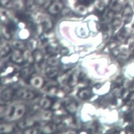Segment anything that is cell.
Here are the masks:
<instances>
[{"mask_svg":"<svg viewBox=\"0 0 134 134\" xmlns=\"http://www.w3.org/2000/svg\"><path fill=\"white\" fill-rule=\"evenodd\" d=\"M35 62L37 63H41L44 60V55L39 49H35L32 52Z\"/></svg>","mask_w":134,"mask_h":134,"instance_id":"obj_16","label":"cell"},{"mask_svg":"<svg viewBox=\"0 0 134 134\" xmlns=\"http://www.w3.org/2000/svg\"><path fill=\"white\" fill-rule=\"evenodd\" d=\"M93 0H78V3L83 6H88L90 5Z\"/></svg>","mask_w":134,"mask_h":134,"instance_id":"obj_30","label":"cell"},{"mask_svg":"<svg viewBox=\"0 0 134 134\" xmlns=\"http://www.w3.org/2000/svg\"><path fill=\"white\" fill-rule=\"evenodd\" d=\"M24 57L25 61L30 64H32L35 62L34 58L32 52H30L29 50L26 49L24 52Z\"/></svg>","mask_w":134,"mask_h":134,"instance_id":"obj_18","label":"cell"},{"mask_svg":"<svg viewBox=\"0 0 134 134\" xmlns=\"http://www.w3.org/2000/svg\"><path fill=\"white\" fill-rule=\"evenodd\" d=\"M2 33L4 38L6 40H9L12 38V33L9 30L6 26H4L2 29Z\"/></svg>","mask_w":134,"mask_h":134,"instance_id":"obj_22","label":"cell"},{"mask_svg":"<svg viewBox=\"0 0 134 134\" xmlns=\"http://www.w3.org/2000/svg\"><path fill=\"white\" fill-rule=\"evenodd\" d=\"M45 72L46 75L48 78L53 79L55 78L58 75V74L59 72V69L58 66L48 65V66L46 68Z\"/></svg>","mask_w":134,"mask_h":134,"instance_id":"obj_9","label":"cell"},{"mask_svg":"<svg viewBox=\"0 0 134 134\" xmlns=\"http://www.w3.org/2000/svg\"><path fill=\"white\" fill-rule=\"evenodd\" d=\"M30 84L36 88H41L44 86L45 83L43 79L40 76H34L29 79Z\"/></svg>","mask_w":134,"mask_h":134,"instance_id":"obj_8","label":"cell"},{"mask_svg":"<svg viewBox=\"0 0 134 134\" xmlns=\"http://www.w3.org/2000/svg\"><path fill=\"white\" fill-rule=\"evenodd\" d=\"M42 27L43 30L47 32L51 30L53 27V23L49 18H45L42 21Z\"/></svg>","mask_w":134,"mask_h":134,"instance_id":"obj_12","label":"cell"},{"mask_svg":"<svg viewBox=\"0 0 134 134\" xmlns=\"http://www.w3.org/2000/svg\"><path fill=\"white\" fill-rule=\"evenodd\" d=\"M25 106L21 104H15L9 107L5 111V117L9 121L21 119L25 113Z\"/></svg>","mask_w":134,"mask_h":134,"instance_id":"obj_1","label":"cell"},{"mask_svg":"<svg viewBox=\"0 0 134 134\" xmlns=\"http://www.w3.org/2000/svg\"><path fill=\"white\" fill-rule=\"evenodd\" d=\"M15 96L21 99L29 100L35 98L36 95L34 92L31 90L21 88L16 91Z\"/></svg>","mask_w":134,"mask_h":134,"instance_id":"obj_2","label":"cell"},{"mask_svg":"<svg viewBox=\"0 0 134 134\" xmlns=\"http://www.w3.org/2000/svg\"><path fill=\"white\" fill-rule=\"evenodd\" d=\"M12 51L10 46L7 43L1 44V57L2 58L7 57Z\"/></svg>","mask_w":134,"mask_h":134,"instance_id":"obj_17","label":"cell"},{"mask_svg":"<svg viewBox=\"0 0 134 134\" xmlns=\"http://www.w3.org/2000/svg\"><path fill=\"white\" fill-rule=\"evenodd\" d=\"M78 96L82 100H87L92 96V92L90 88L87 87L80 88L78 92Z\"/></svg>","mask_w":134,"mask_h":134,"instance_id":"obj_11","label":"cell"},{"mask_svg":"<svg viewBox=\"0 0 134 134\" xmlns=\"http://www.w3.org/2000/svg\"><path fill=\"white\" fill-rule=\"evenodd\" d=\"M133 12L132 9L130 5H127L125 7L122 13V19L126 24H129L132 18Z\"/></svg>","mask_w":134,"mask_h":134,"instance_id":"obj_6","label":"cell"},{"mask_svg":"<svg viewBox=\"0 0 134 134\" xmlns=\"http://www.w3.org/2000/svg\"><path fill=\"white\" fill-rule=\"evenodd\" d=\"M16 91L12 88H7L5 89L1 93V98L2 101L9 102L11 100L13 97L15 96Z\"/></svg>","mask_w":134,"mask_h":134,"instance_id":"obj_5","label":"cell"},{"mask_svg":"<svg viewBox=\"0 0 134 134\" xmlns=\"http://www.w3.org/2000/svg\"><path fill=\"white\" fill-rule=\"evenodd\" d=\"M121 23V20L120 18H115L113 20L112 22V27L114 29L118 28L120 26Z\"/></svg>","mask_w":134,"mask_h":134,"instance_id":"obj_28","label":"cell"},{"mask_svg":"<svg viewBox=\"0 0 134 134\" xmlns=\"http://www.w3.org/2000/svg\"><path fill=\"white\" fill-rule=\"evenodd\" d=\"M116 40L119 41L120 42H125L128 41V34L125 32V31H120L118 35L116 36Z\"/></svg>","mask_w":134,"mask_h":134,"instance_id":"obj_20","label":"cell"},{"mask_svg":"<svg viewBox=\"0 0 134 134\" xmlns=\"http://www.w3.org/2000/svg\"><path fill=\"white\" fill-rule=\"evenodd\" d=\"M41 132V129L38 126V125L35 124L34 125L27 127L24 130V133L26 134H37Z\"/></svg>","mask_w":134,"mask_h":134,"instance_id":"obj_14","label":"cell"},{"mask_svg":"<svg viewBox=\"0 0 134 134\" xmlns=\"http://www.w3.org/2000/svg\"><path fill=\"white\" fill-rule=\"evenodd\" d=\"M87 77L86 74L83 72H81L78 76V83H84L87 81Z\"/></svg>","mask_w":134,"mask_h":134,"instance_id":"obj_29","label":"cell"},{"mask_svg":"<svg viewBox=\"0 0 134 134\" xmlns=\"http://www.w3.org/2000/svg\"><path fill=\"white\" fill-rule=\"evenodd\" d=\"M34 0H27V2H26V7L29 10H31L34 8Z\"/></svg>","mask_w":134,"mask_h":134,"instance_id":"obj_31","label":"cell"},{"mask_svg":"<svg viewBox=\"0 0 134 134\" xmlns=\"http://www.w3.org/2000/svg\"><path fill=\"white\" fill-rule=\"evenodd\" d=\"M47 64L49 66H58L59 64V60L55 57V55H51L47 60Z\"/></svg>","mask_w":134,"mask_h":134,"instance_id":"obj_21","label":"cell"},{"mask_svg":"<svg viewBox=\"0 0 134 134\" xmlns=\"http://www.w3.org/2000/svg\"><path fill=\"white\" fill-rule=\"evenodd\" d=\"M2 4L7 8L12 7V3L10 0H1Z\"/></svg>","mask_w":134,"mask_h":134,"instance_id":"obj_32","label":"cell"},{"mask_svg":"<svg viewBox=\"0 0 134 134\" xmlns=\"http://www.w3.org/2000/svg\"><path fill=\"white\" fill-rule=\"evenodd\" d=\"M53 113L50 111H46L42 114V119L44 120H48L52 118Z\"/></svg>","mask_w":134,"mask_h":134,"instance_id":"obj_26","label":"cell"},{"mask_svg":"<svg viewBox=\"0 0 134 134\" xmlns=\"http://www.w3.org/2000/svg\"><path fill=\"white\" fill-rule=\"evenodd\" d=\"M34 69L30 68V67H27V68H25L21 70L20 72L19 76L22 78H26L31 75L33 72Z\"/></svg>","mask_w":134,"mask_h":134,"instance_id":"obj_23","label":"cell"},{"mask_svg":"<svg viewBox=\"0 0 134 134\" xmlns=\"http://www.w3.org/2000/svg\"><path fill=\"white\" fill-rule=\"evenodd\" d=\"M54 102L51 97H45L40 100V105L42 108L48 110L52 108Z\"/></svg>","mask_w":134,"mask_h":134,"instance_id":"obj_10","label":"cell"},{"mask_svg":"<svg viewBox=\"0 0 134 134\" xmlns=\"http://www.w3.org/2000/svg\"><path fill=\"white\" fill-rule=\"evenodd\" d=\"M63 8L62 3L58 1H53L48 7V12L52 15H56L60 12Z\"/></svg>","mask_w":134,"mask_h":134,"instance_id":"obj_4","label":"cell"},{"mask_svg":"<svg viewBox=\"0 0 134 134\" xmlns=\"http://www.w3.org/2000/svg\"><path fill=\"white\" fill-rule=\"evenodd\" d=\"M18 20L23 22H30V16L23 13H19L16 15Z\"/></svg>","mask_w":134,"mask_h":134,"instance_id":"obj_24","label":"cell"},{"mask_svg":"<svg viewBox=\"0 0 134 134\" xmlns=\"http://www.w3.org/2000/svg\"><path fill=\"white\" fill-rule=\"evenodd\" d=\"M65 110L71 114H75L77 110L78 105L74 100H68L64 104Z\"/></svg>","mask_w":134,"mask_h":134,"instance_id":"obj_7","label":"cell"},{"mask_svg":"<svg viewBox=\"0 0 134 134\" xmlns=\"http://www.w3.org/2000/svg\"><path fill=\"white\" fill-rule=\"evenodd\" d=\"M12 127H11L10 125L4 124L1 125L0 127V132H9L10 131L12 130Z\"/></svg>","mask_w":134,"mask_h":134,"instance_id":"obj_27","label":"cell"},{"mask_svg":"<svg viewBox=\"0 0 134 134\" xmlns=\"http://www.w3.org/2000/svg\"><path fill=\"white\" fill-rule=\"evenodd\" d=\"M58 130V125L53 122H48L44 126L43 129V131L44 133H53Z\"/></svg>","mask_w":134,"mask_h":134,"instance_id":"obj_13","label":"cell"},{"mask_svg":"<svg viewBox=\"0 0 134 134\" xmlns=\"http://www.w3.org/2000/svg\"><path fill=\"white\" fill-rule=\"evenodd\" d=\"M13 47L16 49L20 50V51L24 52L27 49V45L26 43L22 41L19 40H15L12 42Z\"/></svg>","mask_w":134,"mask_h":134,"instance_id":"obj_15","label":"cell"},{"mask_svg":"<svg viewBox=\"0 0 134 134\" xmlns=\"http://www.w3.org/2000/svg\"><path fill=\"white\" fill-rule=\"evenodd\" d=\"M10 60L12 62L17 65L23 64L25 62L24 57V52L15 49L11 54Z\"/></svg>","mask_w":134,"mask_h":134,"instance_id":"obj_3","label":"cell"},{"mask_svg":"<svg viewBox=\"0 0 134 134\" xmlns=\"http://www.w3.org/2000/svg\"><path fill=\"white\" fill-rule=\"evenodd\" d=\"M36 3L40 5L45 7L47 6L48 7L52 2L51 0H35Z\"/></svg>","mask_w":134,"mask_h":134,"instance_id":"obj_25","label":"cell"},{"mask_svg":"<svg viewBox=\"0 0 134 134\" xmlns=\"http://www.w3.org/2000/svg\"><path fill=\"white\" fill-rule=\"evenodd\" d=\"M78 82V77L76 76L75 74L70 75L67 79V84L70 87H74Z\"/></svg>","mask_w":134,"mask_h":134,"instance_id":"obj_19","label":"cell"},{"mask_svg":"<svg viewBox=\"0 0 134 134\" xmlns=\"http://www.w3.org/2000/svg\"><path fill=\"white\" fill-rule=\"evenodd\" d=\"M68 52L69 51L68 49L65 47H62L60 48V50H59V53L62 55H65L66 54H68Z\"/></svg>","mask_w":134,"mask_h":134,"instance_id":"obj_33","label":"cell"}]
</instances>
